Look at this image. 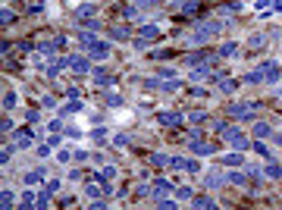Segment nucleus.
<instances>
[{
  "mask_svg": "<svg viewBox=\"0 0 282 210\" xmlns=\"http://www.w3.org/2000/svg\"><path fill=\"white\" fill-rule=\"evenodd\" d=\"M13 151H16V144H4V151H0V166H10Z\"/></svg>",
  "mask_w": 282,
  "mask_h": 210,
  "instance_id": "obj_28",
  "label": "nucleus"
},
{
  "mask_svg": "<svg viewBox=\"0 0 282 210\" xmlns=\"http://www.w3.org/2000/svg\"><path fill=\"white\" fill-rule=\"evenodd\" d=\"M35 201H38V195L32 192V185L25 188V192L22 195H19V207H22V210H28V207H35Z\"/></svg>",
  "mask_w": 282,
  "mask_h": 210,
  "instance_id": "obj_21",
  "label": "nucleus"
},
{
  "mask_svg": "<svg viewBox=\"0 0 282 210\" xmlns=\"http://www.w3.org/2000/svg\"><path fill=\"white\" fill-rule=\"evenodd\" d=\"M157 207H166V210H176L179 204H176V201H169V198H163V201H157Z\"/></svg>",
  "mask_w": 282,
  "mask_h": 210,
  "instance_id": "obj_46",
  "label": "nucleus"
},
{
  "mask_svg": "<svg viewBox=\"0 0 282 210\" xmlns=\"http://www.w3.org/2000/svg\"><path fill=\"white\" fill-rule=\"evenodd\" d=\"M226 113H229L235 123H251L257 116V107L254 104H244V101H232L229 107H226Z\"/></svg>",
  "mask_w": 282,
  "mask_h": 210,
  "instance_id": "obj_4",
  "label": "nucleus"
},
{
  "mask_svg": "<svg viewBox=\"0 0 282 210\" xmlns=\"http://www.w3.org/2000/svg\"><path fill=\"white\" fill-rule=\"evenodd\" d=\"M226 126H229V123H223V119H216V123H213V132H220V135H223V129H226Z\"/></svg>",
  "mask_w": 282,
  "mask_h": 210,
  "instance_id": "obj_53",
  "label": "nucleus"
},
{
  "mask_svg": "<svg viewBox=\"0 0 282 210\" xmlns=\"http://www.w3.org/2000/svg\"><path fill=\"white\" fill-rule=\"evenodd\" d=\"M63 132H66V135H69V138H79V135H82V132H79V129H72V126H66Z\"/></svg>",
  "mask_w": 282,
  "mask_h": 210,
  "instance_id": "obj_51",
  "label": "nucleus"
},
{
  "mask_svg": "<svg viewBox=\"0 0 282 210\" xmlns=\"http://www.w3.org/2000/svg\"><path fill=\"white\" fill-rule=\"evenodd\" d=\"M185 166H188L185 157H169V169H185Z\"/></svg>",
  "mask_w": 282,
  "mask_h": 210,
  "instance_id": "obj_37",
  "label": "nucleus"
},
{
  "mask_svg": "<svg viewBox=\"0 0 282 210\" xmlns=\"http://www.w3.org/2000/svg\"><path fill=\"white\" fill-rule=\"evenodd\" d=\"M204 182L210 188H223V185H229V173H210V176H204Z\"/></svg>",
  "mask_w": 282,
  "mask_h": 210,
  "instance_id": "obj_16",
  "label": "nucleus"
},
{
  "mask_svg": "<svg viewBox=\"0 0 282 210\" xmlns=\"http://www.w3.org/2000/svg\"><path fill=\"white\" fill-rule=\"evenodd\" d=\"M270 141H273L276 147H282V132H273V135H270Z\"/></svg>",
  "mask_w": 282,
  "mask_h": 210,
  "instance_id": "obj_50",
  "label": "nucleus"
},
{
  "mask_svg": "<svg viewBox=\"0 0 282 210\" xmlns=\"http://www.w3.org/2000/svg\"><path fill=\"white\" fill-rule=\"evenodd\" d=\"M223 141L232 144V147H238V151H251V147H254V141H248V135H244L241 126H226V129H223Z\"/></svg>",
  "mask_w": 282,
  "mask_h": 210,
  "instance_id": "obj_3",
  "label": "nucleus"
},
{
  "mask_svg": "<svg viewBox=\"0 0 282 210\" xmlns=\"http://www.w3.org/2000/svg\"><path fill=\"white\" fill-rule=\"evenodd\" d=\"M38 104H41L44 110H53V107H56V98H53V94H41V98H38Z\"/></svg>",
  "mask_w": 282,
  "mask_h": 210,
  "instance_id": "obj_33",
  "label": "nucleus"
},
{
  "mask_svg": "<svg viewBox=\"0 0 282 210\" xmlns=\"http://www.w3.org/2000/svg\"><path fill=\"white\" fill-rule=\"evenodd\" d=\"M50 151H53V147L44 141V144H38V147H35V154H38V157H50Z\"/></svg>",
  "mask_w": 282,
  "mask_h": 210,
  "instance_id": "obj_40",
  "label": "nucleus"
},
{
  "mask_svg": "<svg viewBox=\"0 0 282 210\" xmlns=\"http://www.w3.org/2000/svg\"><path fill=\"white\" fill-rule=\"evenodd\" d=\"M138 35L147 38V41H157V38H160V28H157L154 22H141V25H138Z\"/></svg>",
  "mask_w": 282,
  "mask_h": 210,
  "instance_id": "obj_15",
  "label": "nucleus"
},
{
  "mask_svg": "<svg viewBox=\"0 0 282 210\" xmlns=\"http://www.w3.org/2000/svg\"><path fill=\"white\" fill-rule=\"evenodd\" d=\"M185 173H195V176H198V173H204V169H201V163H198V160H188V166H185Z\"/></svg>",
  "mask_w": 282,
  "mask_h": 210,
  "instance_id": "obj_44",
  "label": "nucleus"
},
{
  "mask_svg": "<svg viewBox=\"0 0 282 210\" xmlns=\"http://www.w3.org/2000/svg\"><path fill=\"white\" fill-rule=\"evenodd\" d=\"M91 19H98V4H82V7L72 10V22L85 25V22H91Z\"/></svg>",
  "mask_w": 282,
  "mask_h": 210,
  "instance_id": "obj_7",
  "label": "nucleus"
},
{
  "mask_svg": "<svg viewBox=\"0 0 282 210\" xmlns=\"http://www.w3.org/2000/svg\"><path fill=\"white\" fill-rule=\"evenodd\" d=\"M182 113L179 110H163V113H157V123L163 126V129H176V126H182Z\"/></svg>",
  "mask_w": 282,
  "mask_h": 210,
  "instance_id": "obj_9",
  "label": "nucleus"
},
{
  "mask_svg": "<svg viewBox=\"0 0 282 210\" xmlns=\"http://www.w3.org/2000/svg\"><path fill=\"white\" fill-rule=\"evenodd\" d=\"M41 182H47V169L44 166H35V169L25 173V185H41Z\"/></svg>",
  "mask_w": 282,
  "mask_h": 210,
  "instance_id": "obj_14",
  "label": "nucleus"
},
{
  "mask_svg": "<svg viewBox=\"0 0 282 210\" xmlns=\"http://www.w3.org/2000/svg\"><path fill=\"white\" fill-rule=\"evenodd\" d=\"M176 198H182V201H188V204H192L195 192H192V188H188V185H182V188H176Z\"/></svg>",
  "mask_w": 282,
  "mask_h": 210,
  "instance_id": "obj_34",
  "label": "nucleus"
},
{
  "mask_svg": "<svg viewBox=\"0 0 282 210\" xmlns=\"http://www.w3.org/2000/svg\"><path fill=\"white\" fill-rule=\"evenodd\" d=\"M0 204H4V207H16L19 201H16V195L10 192V188H4V192H0Z\"/></svg>",
  "mask_w": 282,
  "mask_h": 210,
  "instance_id": "obj_29",
  "label": "nucleus"
},
{
  "mask_svg": "<svg viewBox=\"0 0 282 210\" xmlns=\"http://www.w3.org/2000/svg\"><path fill=\"white\" fill-rule=\"evenodd\" d=\"M44 141H47L50 147H60V135H50V138H44Z\"/></svg>",
  "mask_w": 282,
  "mask_h": 210,
  "instance_id": "obj_52",
  "label": "nucleus"
},
{
  "mask_svg": "<svg viewBox=\"0 0 282 210\" xmlns=\"http://www.w3.org/2000/svg\"><path fill=\"white\" fill-rule=\"evenodd\" d=\"M66 179H69V182H82V169H79V166H72L69 173H66Z\"/></svg>",
  "mask_w": 282,
  "mask_h": 210,
  "instance_id": "obj_42",
  "label": "nucleus"
},
{
  "mask_svg": "<svg viewBox=\"0 0 282 210\" xmlns=\"http://www.w3.org/2000/svg\"><path fill=\"white\" fill-rule=\"evenodd\" d=\"M47 129H50V132H63V129H66V123L56 116V119H50V123H47Z\"/></svg>",
  "mask_w": 282,
  "mask_h": 210,
  "instance_id": "obj_39",
  "label": "nucleus"
},
{
  "mask_svg": "<svg viewBox=\"0 0 282 210\" xmlns=\"http://www.w3.org/2000/svg\"><path fill=\"white\" fill-rule=\"evenodd\" d=\"M241 85H263L260 72H257V69H254V72H244V75H241Z\"/></svg>",
  "mask_w": 282,
  "mask_h": 210,
  "instance_id": "obj_27",
  "label": "nucleus"
},
{
  "mask_svg": "<svg viewBox=\"0 0 282 210\" xmlns=\"http://www.w3.org/2000/svg\"><path fill=\"white\" fill-rule=\"evenodd\" d=\"M110 38H113V41H129V38H132V28H129V25H113V28H110Z\"/></svg>",
  "mask_w": 282,
  "mask_h": 210,
  "instance_id": "obj_18",
  "label": "nucleus"
},
{
  "mask_svg": "<svg viewBox=\"0 0 282 210\" xmlns=\"http://www.w3.org/2000/svg\"><path fill=\"white\" fill-rule=\"evenodd\" d=\"M16 98H19L16 91H7V94H4V110H7V113H10V110H16V104H19Z\"/></svg>",
  "mask_w": 282,
  "mask_h": 210,
  "instance_id": "obj_32",
  "label": "nucleus"
},
{
  "mask_svg": "<svg viewBox=\"0 0 282 210\" xmlns=\"http://www.w3.org/2000/svg\"><path fill=\"white\" fill-rule=\"evenodd\" d=\"M238 85H241V82H235V79H223V82H220L223 94H235V91H238Z\"/></svg>",
  "mask_w": 282,
  "mask_h": 210,
  "instance_id": "obj_31",
  "label": "nucleus"
},
{
  "mask_svg": "<svg viewBox=\"0 0 282 210\" xmlns=\"http://www.w3.org/2000/svg\"><path fill=\"white\" fill-rule=\"evenodd\" d=\"M157 75H160V79H176V69H173V66H160Z\"/></svg>",
  "mask_w": 282,
  "mask_h": 210,
  "instance_id": "obj_38",
  "label": "nucleus"
},
{
  "mask_svg": "<svg viewBox=\"0 0 282 210\" xmlns=\"http://www.w3.org/2000/svg\"><path fill=\"white\" fill-rule=\"evenodd\" d=\"M25 119L28 123H38V119H41V113H38V110H25Z\"/></svg>",
  "mask_w": 282,
  "mask_h": 210,
  "instance_id": "obj_47",
  "label": "nucleus"
},
{
  "mask_svg": "<svg viewBox=\"0 0 282 210\" xmlns=\"http://www.w3.org/2000/svg\"><path fill=\"white\" fill-rule=\"evenodd\" d=\"M91 138H94V141L101 144V141L107 138V129H104V126H94V129H91Z\"/></svg>",
  "mask_w": 282,
  "mask_h": 210,
  "instance_id": "obj_35",
  "label": "nucleus"
},
{
  "mask_svg": "<svg viewBox=\"0 0 282 210\" xmlns=\"http://www.w3.org/2000/svg\"><path fill=\"white\" fill-rule=\"evenodd\" d=\"M257 72H260V79L267 82V85H276V82L282 79V63L267 60V63H260V66H257Z\"/></svg>",
  "mask_w": 282,
  "mask_h": 210,
  "instance_id": "obj_5",
  "label": "nucleus"
},
{
  "mask_svg": "<svg viewBox=\"0 0 282 210\" xmlns=\"http://www.w3.org/2000/svg\"><path fill=\"white\" fill-rule=\"evenodd\" d=\"M185 147L192 151L195 157H210V154H216V147L210 144V141H201V135H188V141H185Z\"/></svg>",
  "mask_w": 282,
  "mask_h": 210,
  "instance_id": "obj_6",
  "label": "nucleus"
},
{
  "mask_svg": "<svg viewBox=\"0 0 282 210\" xmlns=\"http://www.w3.org/2000/svg\"><path fill=\"white\" fill-rule=\"evenodd\" d=\"M91 79H94V88H113L116 85V75H110L107 69H94Z\"/></svg>",
  "mask_w": 282,
  "mask_h": 210,
  "instance_id": "obj_11",
  "label": "nucleus"
},
{
  "mask_svg": "<svg viewBox=\"0 0 282 210\" xmlns=\"http://www.w3.org/2000/svg\"><path fill=\"white\" fill-rule=\"evenodd\" d=\"M88 157H94V154H88V151H72V160L75 163H85Z\"/></svg>",
  "mask_w": 282,
  "mask_h": 210,
  "instance_id": "obj_41",
  "label": "nucleus"
},
{
  "mask_svg": "<svg viewBox=\"0 0 282 210\" xmlns=\"http://www.w3.org/2000/svg\"><path fill=\"white\" fill-rule=\"evenodd\" d=\"M147 163H150V166H157V169H163V166H169V154H150V157H147Z\"/></svg>",
  "mask_w": 282,
  "mask_h": 210,
  "instance_id": "obj_26",
  "label": "nucleus"
},
{
  "mask_svg": "<svg viewBox=\"0 0 282 210\" xmlns=\"http://www.w3.org/2000/svg\"><path fill=\"white\" fill-rule=\"evenodd\" d=\"M220 56H238V44H235V41H226V44L220 47Z\"/></svg>",
  "mask_w": 282,
  "mask_h": 210,
  "instance_id": "obj_30",
  "label": "nucleus"
},
{
  "mask_svg": "<svg viewBox=\"0 0 282 210\" xmlns=\"http://www.w3.org/2000/svg\"><path fill=\"white\" fill-rule=\"evenodd\" d=\"M169 192H173V182H169V179H154V182H150V198H154V201H163Z\"/></svg>",
  "mask_w": 282,
  "mask_h": 210,
  "instance_id": "obj_10",
  "label": "nucleus"
},
{
  "mask_svg": "<svg viewBox=\"0 0 282 210\" xmlns=\"http://www.w3.org/2000/svg\"><path fill=\"white\" fill-rule=\"evenodd\" d=\"M270 135H273V126L267 119H257L254 123V138H270Z\"/></svg>",
  "mask_w": 282,
  "mask_h": 210,
  "instance_id": "obj_17",
  "label": "nucleus"
},
{
  "mask_svg": "<svg viewBox=\"0 0 282 210\" xmlns=\"http://www.w3.org/2000/svg\"><path fill=\"white\" fill-rule=\"evenodd\" d=\"M72 160V151H56V163H69Z\"/></svg>",
  "mask_w": 282,
  "mask_h": 210,
  "instance_id": "obj_45",
  "label": "nucleus"
},
{
  "mask_svg": "<svg viewBox=\"0 0 282 210\" xmlns=\"http://www.w3.org/2000/svg\"><path fill=\"white\" fill-rule=\"evenodd\" d=\"M263 176H267V179H282V166L270 160L267 166H263Z\"/></svg>",
  "mask_w": 282,
  "mask_h": 210,
  "instance_id": "obj_24",
  "label": "nucleus"
},
{
  "mask_svg": "<svg viewBox=\"0 0 282 210\" xmlns=\"http://www.w3.org/2000/svg\"><path fill=\"white\" fill-rule=\"evenodd\" d=\"M251 151H254V154H260V157H263V160H273V151H270V147H267V144H263V138H257V141H254V147H251Z\"/></svg>",
  "mask_w": 282,
  "mask_h": 210,
  "instance_id": "obj_23",
  "label": "nucleus"
},
{
  "mask_svg": "<svg viewBox=\"0 0 282 210\" xmlns=\"http://www.w3.org/2000/svg\"><path fill=\"white\" fill-rule=\"evenodd\" d=\"M0 129H4V135H10V132H13V119L4 116V126H0Z\"/></svg>",
  "mask_w": 282,
  "mask_h": 210,
  "instance_id": "obj_48",
  "label": "nucleus"
},
{
  "mask_svg": "<svg viewBox=\"0 0 282 210\" xmlns=\"http://www.w3.org/2000/svg\"><path fill=\"white\" fill-rule=\"evenodd\" d=\"M185 119L192 126H201V123H207V113L204 110H192V113H185Z\"/></svg>",
  "mask_w": 282,
  "mask_h": 210,
  "instance_id": "obj_25",
  "label": "nucleus"
},
{
  "mask_svg": "<svg viewBox=\"0 0 282 210\" xmlns=\"http://www.w3.org/2000/svg\"><path fill=\"white\" fill-rule=\"evenodd\" d=\"M113 144L122 151V147H129V144H132V135H113Z\"/></svg>",
  "mask_w": 282,
  "mask_h": 210,
  "instance_id": "obj_36",
  "label": "nucleus"
},
{
  "mask_svg": "<svg viewBox=\"0 0 282 210\" xmlns=\"http://www.w3.org/2000/svg\"><path fill=\"white\" fill-rule=\"evenodd\" d=\"M220 163H223V166H244V151H238V147L229 151V154L220 157Z\"/></svg>",
  "mask_w": 282,
  "mask_h": 210,
  "instance_id": "obj_13",
  "label": "nucleus"
},
{
  "mask_svg": "<svg viewBox=\"0 0 282 210\" xmlns=\"http://www.w3.org/2000/svg\"><path fill=\"white\" fill-rule=\"evenodd\" d=\"M13 19H16V13H13V7L7 4V7H4V25H13Z\"/></svg>",
  "mask_w": 282,
  "mask_h": 210,
  "instance_id": "obj_43",
  "label": "nucleus"
},
{
  "mask_svg": "<svg viewBox=\"0 0 282 210\" xmlns=\"http://www.w3.org/2000/svg\"><path fill=\"white\" fill-rule=\"evenodd\" d=\"M223 25H226V22H220V19H207V22H195V25H192V35L185 38V44H192V47L198 44V47H201V44H207V41H210V38H216V35L223 32Z\"/></svg>",
  "mask_w": 282,
  "mask_h": 210,
  "instance_id": "obj_1",
  "label": "nucleus"
},
{
  "mask_svg": "<svg viewBox=\"0 0 282 210\" xmlns=\"http://www.w3.org/2000/svg\"><path fill=\"white\" fill-rule=\"evenodd\" d=\"M192 207H220V201L213 195H195L192 198Z\"/></svg>",
  "mask_w": 282,
  "mask_h": 210,
  "instance_id": "obj_20",
  "label": "nucleus"
},
{
  "mask_svg": "<svg viewBox=\"0 0 282 210\" xmlns=\"http://www.w3.org/2000/svg\"><path fill=\"white\" fill-rule=\"evenodd\" d=\"M66 69H72V75H88L91 72V63H88V56H66Z\"/></svg>",
  "mask_w": 282,
  "mask_h": 210,
  "instance_id": "obj_8",
  "label": "nucleus"
},
{
  "mask_svg": "<svg viewBox=\"0 0 282 210\" xmlns=\"http://www.w3.org/2000/svg\"><path fill=\"white\" fill-rule=\"evenodd\" d=\"M116 176H119L116 166H104L101 173H94V179H98V182H110V179H116Z\"/></svg>",
  "mask_w": 282,
  "mask_h": 210,
  "instance_id": "obj_22",
  "label": "nucleus"
},
{
  "mask_svg": "<svg viewBox=\"0 0 282 210\" xmlns=\"http://www.w3.org/2000/svg\"><path fill=\"white\" fill-rule=\"evenodd\" d=\"M13 144H16L19 151H28V147L35 144V138H32V132H28V129H16V135H13Z\"/></svg>",
  "mask_w": 282,
  "mask_h": 210,
  "instance_id": "obj_12",
  "label": "nucleus"
},
{
  "mask_svg": "<svg viewBox=\"0 0 282 210\" xmlns=\"http://www.w3.org/2000/svg\"><path fill=\"white\" fill-rule=\"evenodd\" d=\"M248 47H251V50H263V47H267V35H263V32L248 35Z\"/></svg>",
  "mask_w": 282,
  "mask_h": 210,
  "instance_id": "obj_19",
  "label": "nucleus"
},
{
  "mask_svg": "<svg viewBox=\"0 0 282 210\" xmlns=\"http://www.w3.org/2000/svg\"><path fill=\"white\" fill-rule=\"evenodd\" d=\"M107 104H110V107H119V104H122V98H119V94H110Z\"/></svg>",
  "mask_w": 282,
  "mask_h": 210,
  "instance_id": "obj_49",
  "label": "nucleus"
},
{
  "mask_svg": "<svg viewBox=\"0 0 282 210\" xmlns=\"http://www.w3.org/2000/svg\"><path fill=\"white\" fill-rule=\"evenodd\" d=\"M79 44L88 47V56H91V60H107V56H110V44L101 41L94 32H79Z\"/></svg>",
  "mask_w": 282,
  "mask_h": 210,
  "instance_id": "obj_2",
  "label": "nucleus"
}]
</instances>
